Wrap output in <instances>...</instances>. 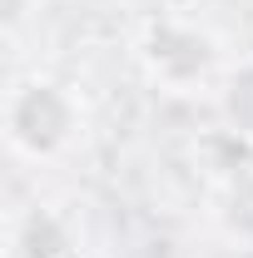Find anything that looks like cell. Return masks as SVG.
<instances>
[{
    "mask_svg": "<svg viewBox=\"0 0 253 258\" xmlns=\"http://www.w3.org/2000/svg\"><path fill=\"white\" fill-rule=\"evenodd\" d=\"M134 60L144 70V80L164 95H214L223 70L233 64L223 40L189 10H164L154 20H144V30L134 40Z\"/></svg>",
    "mask_w": 253,
    "mask_h": 258,
    "instance_id": "cell-1",
    "label": "cell"
},
{
    "mask_svg": "<svg viewBox=\"0 0 253 258\" xmlns=\"http://www.w3.org/2000/svg\"><path fill=\"white\" fill-rule=\"evenodd\" d=\"M0 129H5L10 154L30 164H55L85 134V99L75 85H65L55 75H20L5 90Z\"/></svg>",
    "mask_w": 253,
    "mask_h": 258,
    "instance_id": "cell-2",
    "label": "cell"
},
{
    "mask_svg": "<svg viewBox=\"0 0 253 258\" xmlns=\"http://www.w3.org/2000/svg\"><path fill=\"white\" fill-rule=\"evenodd\" d=\"M80 233L55 204H35L15 224V258H80Z\"/></svg>",
    "mask_w": 253,
    "mask_h": 258,
    "instance_id": "cell-3",
    "label": "cell"
},
{
    "mask_svg": "<svg viewBox=\"0 0 253 258\" xmlns=\"http://www.w3.org/2000/svg\"><path fill=\"white\" fill-rule=\"evenodd\" d=\"M214 228L228 243L253 248V169H233L223 174V184L214 189Z\"/></svg>",
    "mask_w": 253,
    "mask_h": 258,
    "instance_id": "cell-4",
    "label": "cell"
},
{
    "mask_svg": "<svg viewBox=\"0 0 253 258\" xmlns=\"http://www.w3.org/2000/svg\"><path fill=\"white\" fill-rule=\"evenodd\" d=\"M219 114L238 144H253V55L233 60L219 80Z\"/></svg>",
    "mask_w": 253,
    "mask_h": 258,
    "instance_id": "cell-5",
    "label": "cell"
},
{
    "mask_svg": "<svg viewBox=\"0 0 253 258\" xmlns=\"http://www.w3.org/2000/svg\"><path fill=\"white\" fill-rule=\"evenodd\" d=\"M5 20L20 25V20H25V0H5Z\"/></svg>",
    "mask_w": 253,
    "mask_h": 258,
    "instance_id": "cell-6",
    "label": "cell"
},
{
    "mask_svg": "<svg viewBox=\"0 0 253 258\" xmlns=\"http://www.w3.org/2000/svg\"><path fill=\"white\" fill-rule=\"evenodd\" d=\"M169 10H194V5H204V0H164Z\"/></svg>",
    "mask_w": 253,
    "mask_h": 258,
    "instance_id": "cell-7",
    "label": "cell"
}]
</instances>
